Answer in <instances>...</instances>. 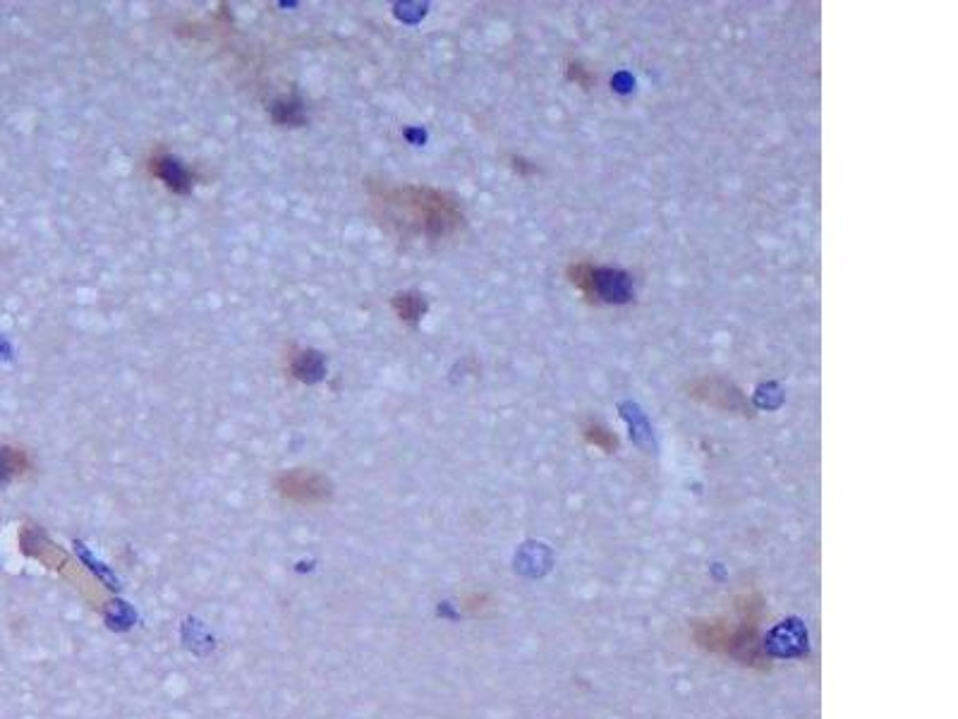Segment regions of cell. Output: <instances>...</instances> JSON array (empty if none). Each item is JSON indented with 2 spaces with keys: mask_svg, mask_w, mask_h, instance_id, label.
I'll use <instances>...</instances> for the list:
<instances>
[{
  "mask_svg": "<svg viewBox=\"0 0 958 719\" xmlns=\"http://www.w3.org/2000/svg\"><path fill=\"white\" fill-rule=\"evenodd\" d=\"M369 204L379 226L410 243H446L468 226L460 202L432 185L369 183Z\"/></svg>",
  "mask_w": 958,
  "mask_h": 719,
  "instance_id": "1",
  "label": "cell"
},
{
  "mask_svg": "<svg viewBox=\"0 0 958 719\" xmlns=\"http://www.w3.org/2000/svg\"><path fill=\"white\" fill-rule=\"evenodd\" d=\"M765 600L757 592H743L733 600L729 612L693 624L697 648L709 655L729 657L748 669H767L769 655L762 643Z\"/></svg>",
  "mask_w": 958,
  "mask_h": 719,
  "instance_id": "2",
  "label": "cell"
},
{
  "mask_svg": "<svg viewBox=\"0 0 958 719\" xmlns=\"http://www.w3.org/2000/svg\"><path fill=\"white\" fill-rule=\"evenodd\" d=\"M566 281L578 290L587 305H626L635 295L633 279L626 271L599 267L590 259L568 264Z\"/></svg>",
  "mask_w": 958,
  "mask_h": 719,
  "instance_id": "3",
  "label": "cell"
},
{
  "mask_svg": "<svg viewBox=\"0 0 958 719\" xmlns=\"http://www.w3.org/2000/svg\"><path fill=\"white\" fill-rule=\"evenodd\" d=\"M685 396L690 401L700 403V406L719 410V413L736 415V418H753L755 408L743 394L741 386H736L729 379L717 377V374H705V377H695L685 384Z\"/></svg>",
  "mask_w": 958,
  "mask_h": 719,
  "instance_id": "4",
  "label": "cell"
},
{
  "mask_svg": "<svg viewBox=\"0 0 958 719\" xmlns=\"http://www.w3.org/2000/svg\"><path fill=\"white\" fill-rule=\"evenodd\" d=\"M274 489L283 501L302 506V509H317V506H326L333 499V482L314 468L283 470L276 477Z\"/></svg>",
  "mask_w": 958,
  "mask_h": 719,
  "instance_id": "5",
  "label": "cell"
},
{
  "mask_svg": "<svg viewBox=\"0 0 958 719\" xmlns=\"http://www.w3.org/2000/svg\"><path fill=\"white\" fill-rule=\"evenodd\" d=\"M147 168L151 178H156L159 183H163L173 195H190V190L194 183L199 180V175L187 168L183 161L175 159L168 149H154L147 159Z\"/></svg>",
  "mask_w": 958,
  "mask_h": 719,
  "instance_id": "6",
  "label": "cell"
},
{
  "mask_svg": "<svg viewBox=\"0 0 958 719\" xmlns=\"http://www.w3.org/2000/svg\"><path fill=\"white\" fill-rule=\"evenodd\" d=\"M283 367L295 382L300 384H317L324 379L326 374V362L321 358V353L312 348H300V346H290L283 355Z\"/></svg>",
  "mask_w": 958,
  "mask_h": 719,
  "instance_id": "7",
  "label": "cell"
},
{
  "mask_svg": "<svg viewBox=\"0 0 958 719\" xmlns=\"http://www.w3.org/2000/svg\"><path fill=\"white\" fill-rule=\"evenodd\" d=\"M34 456L20 444L0 441V487H10L34 475Z\"/></svg>",
  "mask_w": 958,
  "mask_h": 719,
  "instance_id": "8",
  "label": "cell"
},
{
  "mask_svg": "<svg viewBox=\"0 0 958 719\" xmlns=\"http://www.w3.org/2000/svg\"><path fill=\"white\" fill-rule=\"evenodd\" d=\"M391 307L398 314L400 322L405 324H417L429 312L427 298L417 293V290H400L391 298Z\"/></svg>",
  "mask_w": 958,
  "mask_h": 719,
  "instance_id": "9",
  "label": "cell"
},
{
  "mask_svg": "<svg viewBox=\"0 0 958 719\" xmlns=\"http://www.w3.org/2000/svg\"><path fill=\"white\" fill-rule=\"evenodd\" d=\"M580 437L585 439L587 446L606 453V456H609V453H616L618 444H621L614 430H609L602 420H594V418H585L580 422Z\"/></svg>",
  "mask_w": 958,
  "mask_h": 719,
  "instance_id": "10",
  "label": "cell"
},
{
  "mask_svg": "<svg viewBox=\"0 0 958 719\" xmlns=\"http://www.w3.org/2000/svg\"><path fill=\"white\" fill-rule=\"evenodd\" d=\"M271 120H274L276 125H283V128H302V125L307 123V116L300 96L288 94L283 96V99H278L276 104L271 106Z\"/></svg>",
  "mask_w": 958,
  "mask_h": 719,
  "instance_id": "11",
  "label": "cell"
},
{
  "mask_svg": "<svg viewBox=\"0 0 958 719\" xmlns=\"http://www.w3.org/2000/svg\"><path fill=\"white\" fill-rule=\"evenodd\" d=\"M566 77L575 84V87L585 89V92L587 89H592L594 82H597V75H594L587 65H582L580 60H571V63L566 65Z\"/></svg>",
  "mask_w": 958,
  "mask_h": 719,
  "instance_id": "12",
  "label": "cell"
},
{
  "mask_svg": "<svg viewBox=\"0 0 958 719\" xmlns=\"http://www.w3.org/2000/svg\"><path fill=\"white\" fill-rule=\"evenodd\" d=\"M465 609H468V612L472 616H482L484 609H489L491 607V600L487 595H484V592H472V595L465 597V604H463Z\"/></svg>",
  "mask_w": 958,
  "mask_h": 719,
  "instance_id": "13",
  "label": "cell"
}]
</instances>
